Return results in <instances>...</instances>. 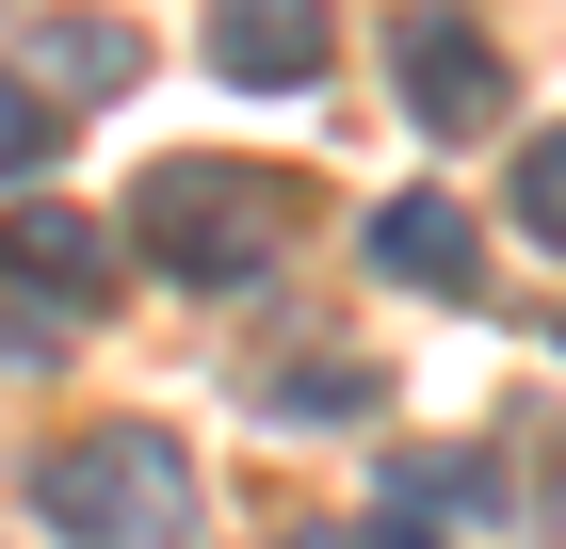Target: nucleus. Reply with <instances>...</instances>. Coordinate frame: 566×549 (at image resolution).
Here are the masks:
<instances>
[{"label":"nucleus","mask_w":566,"mask_h":549,"mask_svg":"<svg viewBox=\"0 0 566 549\" xmlns=\"http://www.w3.org/2000/svg\"><path fill=\"white\" fill-rule=\"evenodd\" d=\"M33 517L65 549H195V453L146 436V421H97L33 468Z\"/></svg>","instance_id":"f03ea898"},{"label":"nucleus","mask_w":566,"mask_h":549,"mask_svg":"<svg viewBox=\"0 0 566 549\" xmlns=\"http://www.w3.org/2000/svg\"><path fill=\"white\" fill-rule=\"evenodd\" d=\"M211 82H243V97H307L324 82V49H340V17L324 0H211Z\"/></svg>","instance_id":"7ed1b4c3"},{"label":"nucleus","mask_w":566,"mask_h":549,"mask_svg":"<svg viewBox=\"0 0 566 549\" xmlns=\"http://www.w3.org/2000/svg\"><path fill=\"white\" fill-rule=\"evenodd\" d=\"M130 243H146V275H178V292H211V307H227V292H260L275 258L307 243V178L178 146V162L130 194Z\"/></svg>","instance_id":"f257e3e1"},{"label":"nucleus","mask_w":566,"mask_h":549,"mask_svg":"<svg viewBox=\"0 0 566 549\" xmlns=\"http://www.w3.org/2000/svg\"><path fill=\"white\" fill-rule=\"evenodd\" d=\"M260 404L275 421H373V356H275Z\"/></svg>","instance_id":"6e6552de"},{"label":"nucleus","mask_w":566,"mask_h":549,"mask_svg":"<svg viewBox=\"0 0 566 549\" xmlns=\"http://www.w3.org/2000/svg\"><path fill=\"white\" fill-rule=\"evenodd\" d=\"M0 292L49 307V324H97V307H114V243H97L82 211H0Z\"/></svg>","instance_id":"39448f33"},{"label":"nucleus","mask_w":566,"mask_h":549,"mask_svg":"<svg viewBox=\"0 0 566 549\" xmlns=\"http://www.w3.org/2000/svg\"><path fill=\"white\" fill-rule=\"evenodd\" d=\"M130 82V33H114V17H65V33H49V114H65V97H114Z\"/></svg>","instance_id":"1a4fd4ad"},{"label":"nucleus","mask_w":566,"mask_h":549,"mask_svg":"<svg viewBox=\"0 0 566 549\" xmlns=\"http://www.w3.org/2000/svg\"><path fill=\"white\" fill-rule=\"evenodd\" d=\"M292 549H373V534H292Z\"/></svg>","instance_id":"ddd939ff"},{"label":"nucleus","mask_w":566,"mask_h":549,"mask_svg":"<svg viewBox=\"0 0 566 549\" xmlns=\"http://www.w3.org/2000/svg\"><path fill=\"white\" fill-rule=\"evenodd\" d=\"M534 534L566 549V436H551V453H534Z\"/></svg>","instance_id":"f8f14e48"},{"label":"nucleus","mask_w":566,"mask_h":549,"mask_svg":"<svg viewBox=\"0 0 566 549\" xmlns=\"http://www.w3.org/2000/svg\"><path fill=\"white\" fill-rule=\"evenodd\" d=\"M470 502H485L470 453H389V485H373V549H437Z\"/></svg>","instance_id":"0eeeda50"},{"label":"nucleus","mask_w":566,"mask_h":549,"mask_svg":"<svg viewBox=\"0 0 566 549\" xmlns=\"http://www.w3.org/2000/svg\"><path fill=\"white\" fill-rule=\"evenodd\" d=\"M49 146H65V114H49V82H17V65H0V178H33Z\"/></svg>","instance_id":"9d476101"},{"label":"nucleus","mask_w":566,"mask_h":549,"mask_svg":"<svg viewBox=\"0 0 566 549\" xmlns=\"http://www.w3.org/2000/svg\"><path fill=\"white\" fill-rule=\"evenodd\" d=\"M389 82H405V114H421V129H502V49H485L470 17H437V0L389 33Z\"/></svg>","instance_id":"20e7f679"},{"label":"nucleus","mask_w":566,"mask_h":549,"mask_svg":"<svg viewBox=\"0 0 566 549\" xmlns=\"http://www.w3.org/2000/svg\"><path fill=\"white\" fill-rule=\"evenodd\" d=\"M518 226L566 258V129H551V146H518Z\"/></svg>","instance_id":"9b49d317"},{"label":"nucleus","mask_w":566,"mask_h":549,"mask_svg":"<svg viewBox=\"0 0 566 549\" xmlns=\"http://www.w3.org/2000/svg\"><path fill=\"white\" fill-rule=\"evenodd\" d=\"M373 275H405V292H437V307H470V292H485V226L453 211V194H389V211H373Z\"/></svg>","instance_id":"423d86ee"}]
</instances>
